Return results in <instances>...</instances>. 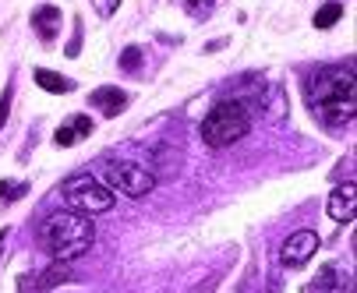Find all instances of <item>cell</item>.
I'll return each mask as SVG.
<instances>
[{"mask_svg": "<svg viewBox=\"0 0 357 293\" xmlns=\"http://www.w3.org/2000/svg\"><path fill=\"white\" fill-rule=\"evenodd\" d=\"M149 159H152L149 170H174V173L181 170V152H174L170 145H152Z\"/></svg>", "mask_w": 357, "mask_h": 293, "instance_id": "obj_13", "label": "cell"}, {"mask_svg": "<svg viewBox=\"0 0 357 293\" xmlns=\"http://www.w3.org/2000/svg\"><path fill=\"white\" fill-rule=\"evenodd\" d=\"M326 212H329V219H336V223H354V216H357V187H354V184L336 187V191L329 194V202H326Z\"/></svg>", "mask_w": 357, "mask_h": 293, "instance_id": "obj_7", "label": "cell"}, {"mask_svg": "<svg viewBox=\"0 0 357 293\" xmlns=\"http://www.w3.org/2000/svg\"><path fill=\"white\" fill-rule=\"evenodd\" d=\"M259 106L266 110L269 120H283V113H287V95H283V88H280V85H269L266 95H259Z\"/></svg>", "mask_w": 357, "mask_h": 293, "instance_id": "obj_12", "label": "cell"}, {"mask_svg": "<svg viewBox=\"0 0 357 293\" xmlns=\"http://www.w3.org/2000/svg\"><path fill=\"white\" fill-rule=\"evenodd\" d=\"M25 194V184H15V180H0V202H15Z\"/></svg>", "mask_w": 357, "mask_h": 293, "instance_id": "obj_18", "label": "cell"}, {"mask_svg": "<svg viewBox=\"0 0 357 293\" xmlns=\"http://www.w3.org/2000/svg\"><path fill=\"white\" fill-rule=\"evenodd\" d=\"M92 134V120L85 117V113H78V117H71L68 124H61L57 127V134H54V141L61 145V149H71V145H78L82 138H89Z\"/></svg>", "mask_w": 357, "mask_h": 293, "instance_id": "obj_11", "label": "cell"}, {"mask_svg": "<svg viewBox=\"0 0 357 293\" xmlns=\"http://www.w3.org/2000/svg\"><path fill=\"white\" fill-rule=\"evenodd\" d=\"M142 68V50H138V46H128V50L121 54V71H138Z\"/></svg>", "mask_w": 357, "mask_h": 293, "instance_id": "obj_17", "label": "cell"}, {"mask_svg": "<svg viewBox=\"0 0 357 293\" xmlns=\"http://www.w3.org/2000/svg\"><path fill=\"white\" fill-rule=\"evenodd\" d=\"M32 29L39 32L43 42H54L57 32H61V8H54V4L36 8V11H32Z\"/></svg>", "mask_w": 357, "mask_h": 293, "instance_id": "obj_10", "label": "cell"}, {"mask_svg": "<svg viewBox=\"0 0 357 293\" xmlns=\"http://www.w3.org/2000/svg\"><path fill=\"white\" fill-rule=\"evenodd\" d=\"M304 293H350V283L340 276L336 265H322L319 276L304 286Z\"/></svg>", "mask_w": 357, "mask_h": 293, "instance_id": "obj_9", "label": "cell"}, {"mask_svg": "<svg viewBox=\"0 0 357 293\" xmlns=\"http://www.w3.org/2000/svg\"><path fill=\"white\" fill-rule=\"evenodd\" d=\"M248 131H251V103H244V100H223V103H216L206 113L202 127H198L202 141H206L209 149H227V145L241 141Z\"/></svg>", "mask_w": 357, "mask_h": 293, "instance_id": "obj_3", "label": "cell"}, {"mask_svg": "<svg viewBox=\"0 0 357 293\" xmlns=\"http://www.w3.org/2000/svg\"><path fill=\"white\" fill-rule=\"evenodd\" d=\"M8 113H11V88H4V95H0V127H4Z\"/></svg>", "mask_w": 357, "mask_h": 293, "instance_id": "obj_20", "label": "cell"}, {"mask_svg": "<svg viewBox=\"0 0 357 293\" xmlns=\"http://www.w3.org/2000/svg\"><path fill=\"white\" fill-rule=\"evenodd\" d=\"M308 106L319 113V120L333 131L354 124L357 110V81L354 64L347 68H319L308 81Z\"/></svg>", "mask_w": 357, "mask_h": 293, "instance_id": "obj_1", "label": "cell"}, {"mask_svg": "<svg viewBox=\"0 0 357 293\" xmlns=\"http://www.w3.org/2000/svg\"><path fill=\"white\" fill-rule=\"evenodd\" d=\"M103 177H107L110 191H121L128 198H149L152 187H156V173L142 163H131V159H110L103 166Z\"/></svg>", "mask_w": 357, "mask_h": 293, "instance_id": "obj_5", "label": "cell"}, {"mask_svg": "<svg viewBox=\"0 0 357 293\" xmlns=\"http://www.w3.org/2000/svg\"><path fill=\"white\" fill-rule=\"evenodd\" d=\"M36 81H39L46 92H54V95H68V92L75 88V81H71V78L54 74V71H46V68H39V71H36Z\"/></svg>", "mask_w": 357, "mask_h": 293, "instance_id": "obj_15", "label": "cell"}, {"mask_svg": "<svg viewBox=\"0 0 357 293\" xmlns=\"http://www.w3.org/2000/svg\"><path fill=\"white\" fill-rule=\"evenodd\" d=\"M71 279V269H68V262H54L43 276H39V283H36V290L39 293H46V290H54V286H61V283H68Z\"/></svg>", "mask_w": 357, "mask_h": 293, "instance_id": "obj_14", "label": "cell"}, {"mask_svg": "<svg viewBox=\"0 0 357 293\" xmlns=\"http://www.w3.org/2000/svg\"><path fill=\"white\" fill-rule=\"evenodd\" d=\"M61 194H64V202L75 212H82V216H103V212H110L117 205L114 191L99 177H92V173H71L61 184Z\"/></svg>", "mask_w": 357, "mask_h": 293, "instance_id": "obj_4", "label": "cell"}, {"mask_svg": "<svg viewBox=\"0 0 357 293\" xmlns=\"http://www.w3.org/2000/svg\"><path fill=\"white\" fill-rule=\"evenodd\" d=\"M89 103L99 110V113H107V117H117L124 106H128V92L117 88V85H103V88H96L89 95Z\"/></svg>", "mask_w": 357, "mask_h": 293, "instance_id": "obj_8", "label": "cell"}, {"mask_svg": "<svg viewBox=\"0 0 357 293\" xmlns=\"http://www.w3.org/2000/svg\"><path fill=\"white\" fill-rule=\"evenodd\" d=\"M319 233L315 230H297V233H290L287 240H283V251H280V262L287 265V269H301V265H308L312 258H315V251H319Z\"/></svg>", "mask_w": 357, "mask_h": 293, "instance_id": "obj_6", "label": "cell"}, {"mask_svg": "<svg viewBox=\"0 0 357 293\" xmlns=\"http://www.w3.org/2000/svg\"><path fill=\"white\" fill-rule=\"evenodd\" d=\"M39 240L54 255V262H75L92 248L96 226L89 223V216H82L75 209L71 212H50L39 226Z\"/></svg>", "mask_w": 357, "mask_h": 293, "instance_id": "obj_2", "label": "cell"}, {"mask_svg": "<svg viewBox=\"0 0 357 293\" xmlns=\"http://www.w3.org/2000/svg\"><path fill=\"white\" fill-rule=\"evenodd\" d=\"M0 251H4V233H0Z\"/></svg>", "mask_w": 357, "mask_h": 293, "instance_id": "obj_21", "label": "cell"}, {"mask_svg": "<svg viewBox=\"0 0 357 293\" xmlns=\"http://www.w3.org/2000/svg\"><path fill=\"white\" fill-rule=\"evenodd\" d=\"M340 18H343V4L340 0H329V4H322L315 11V29H333Z\"/></svg>", "mask_w": 357, "mask_h": 293, "instance_id": "obj_16", "label": "cell"}, {"mask_svg": "<svg viewBox=\"0 0 357 293\" xmlns=\"http://www.w3.org/2000/svg\"><path fill=\"white\" fill-rule=\"evenodd\" d=\"M184 8H188L191 18H209L213 15V0H188Z\"/></svg>", "mask_w": 357, "mask_h": 293, "instance_id": "obj_19", "label": "cell"}]
</instances>
